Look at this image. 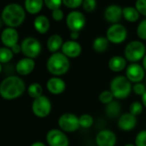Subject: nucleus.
I'll return each instance as SVG.
<instances>
[{
  "instance_id": "obj_39",
  "label": "nucleus",
  "mask_w": 146,
  "mask_h": 146,
  "mask_svg": "<svg viewBox=\"0 0 146 146\" xmlns=\"http://www.w3.org/2000/svg\"><path fill=\"white\" fill-rule=\"evenodd\" d=\"M64 12L61 9H57V10H54L52 11V17L54 21L56 22H60L64 19Z\"/></svg>"
},
{
  "instance_id": "obj_47",
  "label": "nucleus",
  "mask_w": 146,
  "mask_h": 146,
  "mask_svg": "<svg viewBox=\"0 0 146 146\" xmlns=\"http://www.w3.org/2000/svg\"><path fill=\"white\" fill-rule=\"evenodd\" d=\"M1 27H2V20L0 19V28H1Z\"/></svg>"
},
{
  "instance_id": "obj_27",
  "label": "nucleus",
  "mask_w": 146,
  "mask_h": 146,
  "mask_svg": "<svg viewBox=\"0 0 146 146\" xmlns=\"http://www.w3.org/2000/svg\"><path fill=\"white\" fill-rule=\"evenodd\" d=\"M28 94L32 99H36L43 96V88L39 83H33L28 87Z\"/></svg>"
},
{
  "instance_id": "obj_21",
  "label": "nucleus",
  "mask_w": 146,
  "mask_h": 146,
  "mask_svg": "<svg viewBox=\"0 0 146 146\" xmlns=\"http://www.w3.org/2000/svg\"><path fill=\"white\" fill-rule=\"evenodd\" d=\"M34 27L39 34H46L50 29V21L46 16L40 15L35 18Z\"/></svg>"
},
{
  "instance_id": "obj_36",
  "label": "nucleus",
  "mask_w": 146,
  "mask_h": 146,
  "mask_svg": "<svg viewBox=\"0 0 146 146\" xmlns=\"http://www.w3.org/2000/svg\"><path fill=\"white\" fill-rule=\"evenodd\" d=\"M84 0H63V5L69 9H77L83 5Z\"/></svg>"
},
{
  "instance_id": "obj_46",
  "label": "nucleus",
  "mask_w": 146,
  "mask_h": 146,
  "mask_svg": "<svg viewBox=\"0 0 146 146\" xmlns=\"http://www.w3.org/2000/svg\"><path fill=\"white\" fill-rule=\"evenodd\" d=\"M2 70H3V66H2V64L0 63V73L2 72Z\"/></svg>"
},
{
  "instance_id": "obj_19",
  "label": "nucleus",
  "mask_w": 146,
  "mask_h": 146,
  "mask_svg": "<svg viewBox=\"0 0 146 146\" xmlns=\"http://www.w3.org/2000/svg\"><path fill=\"white\" fill-rule=\"evenodd\" d=\"M35 68V59L29 58H23L20 59L16 64V70L20 76L29 75Z\"/></svg>"
},
{
  "instance_id": "obj_34",
  "label": "nucleus",
  "mask_w": 146,
  "mask_h": 146,
  "mask_svg": "<svg viewBox=\"0 0 146 146\" xmlns=\"http://www.w3.org/2000/svg\"><path fill=\"white\" fill-rule=\"evenodd\" d=\"M82 6L86 12L90 13V12H93L96 9L97 2H96V0H84Z\"/></svg>"
},
{
  "instance_id": "obj_20",
  "label": "nucleus",
  "mask_w": 146,
  "mask_h": 146,
  "mask_svg": "<svg viewBox=\"0 0 146 146\" xmlns=\"http://www.w3.org/2000/svg\"><path fill=\"white\" fill-rule=\"evenodd\" d=\"M108 66L109 70L113 72H121L127 67V60L123 56L114 55L109 58L108 62Z\"/></svg>"
},
{
  "instance_id": "obj_9",
  "label": "nucleus",
  "mask_w": 146,
  "mask_h": 146,
  "mask_svg": "<svg viewBox=\"0 0 146 146\" xmlns=\"http://www.w3.org/2000/svg\"><path fill=\"white\" fill-rule=\"evenodd\" d=\"M106 37L112 44H121L127 38L126 28L120 23L112 24L106 32Z\"/></svg>"
},
{
  "instance_id": "obj_48",
  "label": "nucleus",
  "mask_w": 146,
  "mask_h": 146,
  "mask_svg": "<svg viewBox=\"0 0 146 146\" xmlns=\"http://www.w3.org/2000/svg\"><path fill=\"white\" fill-rule=\"evenodd\" d=\"M144 80H145V83H146V75H145V78H144Z\"/></svg>"
},
{
  "instance_id": "obj_42",
  "label": "nucleus",
  "mask_w": 146,
  "mask_h": 146,
  "mask_svg": "<svg viewBox=\"0 0 146 146\" xmlns=\"http://www.w3.org/2000/svg\"><path fill=\"white\" fill-rule=\"evenodd\" d=\"M141 102L143 103V107L146 108V91H145L144 94L141 96Z\"/></svg>"
},
{
  "instance_id": "obj_32",
  "label": "nucleus",
  "mask_w": 146,
  "mask_h": 146,
  "mask_svg": "<svg viewBox=\"0 0 146 146\" xmlns=\"http://www.w3.org/2000/svg\"><path fill=\"white\" fill-rule=\"evenodd\" d=\"M137 35L142 40H146V19L141 21L137 27Z\"/></svg>"
},
{
  "instance_id": "obj_35",
  "label": "nucleus",
  "mask_w": 146,
  "mask_h": 146,
  "mask_svg": "<svg viewBox=\"0 0 146 146\" xmlns=\"http://www.w3.org/2000/svg\"><path fill=\"white\" fill-rule=\"evenodd\" d=\"M46 6L52 11L57 9H60V6L63 4V0H44Z\"/></svg>"
},
{
  "instance_id": "obj_29",
  "label": "nucleus",
  "mask_w": 146,
  "mask_h": 146,
  "mask_svg": "<svg viewBox=\"0 0 146 146\" xmlns=\"http://www.w3.org/2000/svg\"><path fill=\"white\" fill-rule=\"evenodd\" d=\"M94 124V118L90 113H84L79 116V125L80 127L84 129L90 128Z\"/></svg>"
},
{
  "instance_id": "obj_4",
  "label": "nucleus",
  "mask_w": 146,
  "mask_h": 146,
  "mask_svg": "<svg viewBox=\"0 0 146 146\" xmlns=\"http://www.w3.org/2000/svg\"><path fill=\"white\" fill-rule=\"evenodd\" d=\"M109 90L117 100H124L129 97L132 91V84L124 75L114 77L109 84Z\"/></svg>"
},
{
  "instance_id": "obj_18",
  "label": "nucleus",
  "mask_w": 146,
  "mask_h": 146,
  "mask_svg": "<svg viewBox=\"0 0 146 146\" xmlns=\"http://www.w3.org/2000/svg\"><path fill=\"white\" fill-rule=\"evenodd\" d=\"M66 89L64 80L59 77H52L46 82V90L52 95H61Z\"/></svg>"
},
{
  "instance_id": "obj_3",
  "label": "nucleus",
  "mask_w": 146,
  "mask_h": 146,
  "mask_svg": "<svg viewBox=\"0 0 146 146\" xmlns=\"http://www.w3.org/2000/svg\"><path fill=\"white\" fill-rule=\"evenodd\" d=\"M70 68V58L62 52L52 53L46 61V70L53 77L63 76L69 71Z\"/></svg>"
},
{
  "instance_id": "obj_28",
  "label": "nucleus",
  "mask_w": 146,
  "mask_h": 146,
  "mask_svg": "<svg viewBox=\"0 0 146 146\" xmlns=\"http://www.w3.org/2000/svg\"><path fill=\"white\" fill-rule=\"evenodd\" d=\"M14 53L12 52L11 49L6 46L0 47V63L6 64L9 63L13 58Z\"/></svg>"
},
{
  "instance_id": "obj_41",
  "label": "nucleus",
  "mask_w": 146,
  "mask_h": 146,
  "mask_svg": "<svg viewBox=\"0 0 146 146\" xmlns=\"http://www.w3.org/2000/svg\"><path fill=\"white\" fill-rule=\"evenodd\" d=\"M70 37L71 40H78V39L79 38V32H75V31L70 32Z\"/></svg>"
},
{
  "instance_id": "obj_44",
  "label": "nucleus",
  "mask_w": 146,
  "mask_h": 146,
  "mask_svg": "<svg viewBox=\"0 0 146 146\" xmlns=\"http://www.w3.org/2000/svg\"><path fill=\"white\" fill-rule=\"evenodd\" d=\"M142 66L143 67L144 70L146 71V54L144 55L143 58L142 59Z\"/></svg>"
},
{
  "instance_id": "obj_23",
  "label": "nucleus",
  "mask_w": 146,
  "mask_h": 146,
  "mask_svg": "<svg viewBox=\"0 0 146 146\" xmlns=\"http://www.w3.org/2000/svg\"><path fill=\"white\" fill-rule=\"evenodd\" d=\"M121 106L119 102L117 101H113L109 104L106 105L105 108V113L106 115L110 118V119H115L119 118L121 114Z\"/></svg>"
},
{
  "instance_id": "obj_7",
  "label": "nucleus",
  "mask_w": 146,
  "mask_h": 146,
  "mask_svg": "<svg viewBox=\"0 0 146 146\" xmlns=\"http://www.w3.org/2000/svg\"><path fill=\"white\" fill-rule=\"evenodd\" d=\"M22 52L26 58L35 59L37 58L42 50L40 42L35 37H27L25 38L22 44Z\"/></svg>"
},
{
  "instance_id": "obj_25",
  "label": "nucleus",
  "mask_w": 146,
  "mask_h": 146,
  "mask_svg": "<svg viewBox=\"0 0 146 146\" xmlns=\"http://www.w3.org/2000/svg\"><path fill=\"white\" fill-rule=\"evenodd\" d=\"M109 41L107 39V37L105 36H98L96 37L94 41H93V44H92V46H93V49L96 52H98V53H102V52H105L108 46H109Z\"/></svg>"
},
{
  "instance_id": "obj_24",
  "label": "nucleus",
  "mask_w": 146,
  "mask_h": 146,
  "mask_svg": "<svg viewBox=\"0 0 146 146\" xmlns=\"http://www.w3.org/2000/svg\"><path fill=\"white\" fill-rule=\"evenodd\" d=\"M43 5L44 0H25L24 1L26 11L32 15L38 14L41 11Z\"/></svg>"
},
{
  "instance_id": "obj_31",
  "label": "nucleus",
  "mask_w": 146,
  "mask_h": 146,
  "mask_svg": "<svg viewBox=\"0 0 146 146\" xmlns=\"http://www.w3.org/2000/svg\"><path fill=\"white\" fill-rule=\"evenodd\" d=\"M143 105L141 102H138V101H135V102H132L130 106H129V113H131L132 115L137 117L139 116L143 111Z\"/></svg>"
},
{
  "instance_id": "obj_5",
  "label": "nucleus",
  "mask_w": 146,
  "mask_h": 146,
  "mask_svg": "<svg viewBox=\"0 0 146 146\" xmlns=\"http://www.w3.org/2000/svg\"><path fill=\"white\" fill-rule=\"evenodd\" d=\"M146 54V46L141 40H131L124 49V57L130 63H137Z\"/></svg>"
},
{
  "instance_id": "obj_11",
  "label": "nucleus",
  "mask_w": 146,
  "mask_h": 146,
  "mask_svg": "<svg viewBox=\"0 0 146 146\" xmlns=\"http://www.w3.org/2000/svg\"><path fill=\"white\" fill-rule=\"evenodd\" d=\"M46 140L49 146H69L70 140L65 132L60 129H51L46 135Z\"/></svg>"
},
{
  "instance_id": "obj_12",
  "label": "nucleus",
  "mask_w": 146,
  "mask_h": 146,
  "mask_svg": "<svg viewBox=\"0 0 146 146\" xmlns=\"http://www.w3.org/2000/svg\"><path fill=\"white\" fill-rule=\"evenodd\" d=\"M125 70V77L131 84L142 83L145 78V70L142 64L138 63H130Z\"/></svg>"
},
{
  "instance_id": "obj_2",
  "label": "nucleus",
  "mask_w": 146,
  "mask_h": 146,
  "mask_svg": "<svg viewBox=\"0 0 146 146\" xmlns=\"http://www.w3.org/2000/svg\"><path fill=\"white\" fill-rule=\"evenodd\" d=\"M2 21L9 28H17L23 24L26 18L25 10L22 5L17 3L7 5L1 14Z\"/></svg>"
},
{
  "instance_id": "obj_38",
  "label": "nucleus",
  "mask_w": 146,
  "mask_h": 146,
  "mask_svg": "<svg viewBox=\"0 0 146 146\" xmlns=\"http://www.w3.org/2000/svg\"><path fill=\"white\" fill-rule=\"evenodd\" d=\"M135 8L137 10L139 14L146 17V0H136Z\"/></svg>"
},
{
  "instance_id": "obj_22",
  "label": "nucleus",
  "mask_w": 146,
  "mask_h": 146,
  "mask_svg": "<svg viewBox=\"0 0 146 146\" xmlns=\"http://www.w3.org/2000/svg\"><path fill=\"white\" fill-rule=\"evenodd\" d=\"M63 44H64L63 38L59 35L55 34L48 38L46 41V47L50 52L55 53L58 52L59 50H61Z\"/></svg>"
},
{
  "instance_id": "obj_30",
  "label": "nucleus",
  "mask_w": 146,
  "mask_h": 146,
  "mask_svg": "<svg viewBox=\"0 0 146 146\" xmlns=\"http://www.w3.org/2000/svg\"><path fill=\"white\" fill-rule=\"evenodd\" d=\"M98 99H99V102L101 103H102L104 105H108L110 102H112L113 101H114L115 98L109 90H102L99 94Z\"/></svg>"
},
{
  "instance_id": "obj_45",
  "label": "nucleus",
  "mask_w": 146,
  "mask_h": 146,
  "mask_svg": "<svg viewBox=\"0 0 146 146\" xmlns=\"http://www.w3.org/2000/svg\"><path fill=\"white\" fill-rule=\"evenodd\" d=\"M124 146H136V145H135V143H127Z\"/></svg>"
},
{
  "instance_id": "obj_1",
  "label": "nucleus",
  "mask_w": 146,
  "mask_h": 146,
  "mask_svg": "<svg viewBox=\"0 0 146 146\" xmlns=\"http://www.w3.org/2000/svg\"><path fill=\"white\" fill-rule=\"evenodd\" d=\"M25 90V82L20 77L9 76L0 84V96L5 100L17 99L23 95Z\"/></svg>"
},
{
  "instance_id": "obj_14",
  "label": "nucleus",
  "mask_w": 146,
  "mask_h": 146,
  "mask_svg": "<svg viewBox=\"0 0 146 146\" xmlns=\"http://www.w3.org/2000/svg\"><path fill=\"white\" fill-rule=\"evenodd\" d=\"M61 52L69 58H76L82 53V46L78 40H66L64 42Z\"/></svg>"
},
{
  "instance_id": "obj_43",
  "label": "nucleus",
  "mask_w": 146,
  "mask_h": 146,
  "mask_svg": "<svg viewBox=\"0 0 146 146\" xmlns=\"http://www.w3.org/2000/svg\"><path fill=\"white\" fill-rule=\"evenodd\" d=\"M30 146H46V143H44L43 142H40V141H37V142H35L33 143Z\"/></svg>"
},
{
  "instance_id": "obj_13",
  "label": "nucleus",
  "mask_w": 146,
  "mask_h": 146,
  "mask_svg": "<svg viewBox=\"0 0 146 146\" xmlns=\"http://www.w3.org/2000/svg\"><path fill=\"white\" fill-rule=\"evenodd\" d=\"M96 143L97 146H115L117 136L112 130L103 129L96 134Z\"/></svg>"
},
{
  "instance_id": "obj_37",
  "label": "nucleus",
  "mask_w": 146,
  "mask_h": 146,
  "mask_svg": "<svg viewBox=\"0 0 146 146\" xmlns=\"http://www.w3.org/2000/svg\"><path fill=\"white\" fill-rule=\"evenodd\" d=\"M146 91V86L143 83H137V84H132V92L137 95L142 96L144 92Z\"/></svg>"
},
{
  "instance_id": "obj_26",
  "label": "nucleus",
  "mask_w": 146,
  "mask_h": 146,
  "mask_svg": "<svg viewBox=\"0 0 146 146\" xmlns=\"http://www.w3.org/2000/svg\"><path fill=\"white\" fill-rule=\"evenodd\" d=\"M140 14L135 7L126 6L123 8V17L129 23H135L139 19Z\"/></svg>"
},
{
  "instance_id": "obj_6",
  "label": "nucleus",
  "mask_w": 146,
  "mask_h": 146,
  "mask_svg": "<svg viewBox=\"0 0 146 146\" xmlns=\"http://www.w3.org/2000/svg\"><path fill=\"white\" fill-rule=\"evenodd\" d=\"M58 125L59 129L65 133L75 132L80 128L79 116L72 113H64L58 117Z\"/></svg>"
},
{
  "instance_id": "obj_16",
  "label": "nucleus",
  "mask_w": 146,
  "mask_h": 146,
  "mask_svg": "<svg viewBox=\"0 0 146 146\" xmlns=\"http://www.w3.org/2000/svg\"><path fill=\"white\" fill-rule=\"evenodd\" d=\"M123 17V9L117 5H108L104 11V18L107 22L115 24L119 23V22Z\"/></svg>"
},
{
  "instance_id": "obj_33",
  "label": "nucleus",
  "mask_w": 146,
  "mask_h": 146,
  "mask_svg": "<svg viewBox=\"0 0 146 146\" xmlns=\"http://www.w3.org/2000/svg\"><path fill=\"white\" fill-rule=\"evenodd\" d=\"M134 143L136 146H146V130H142L136 135Z\"/></svg>"
},
{
  "instance_id": "obj_8",
  "label": "nucleus",
  "mask_w": 146,
  "mask_h": 146,
  "mask_svg": "<svg viewBox=\"0 0 146 146\" xmlns=\"http://www.w3.org/2000/svg\"><path fill=\"white\" fill-rule=\"evenodd\" d=\"M32 112L38 118L47 117L52 111V102L46 96H41L34 99L32 102Z\"/></svg>"
},
{
  "instance_id": "obj_17",
  "label": "nucleus",
  "mask_w": 146,
  "mask_h": 146,
  "mask_svg": "<svg viewBox=\"0 0 146 146\" xmlns=\"http://www.w3.org/2000/svg\"><path fill=\"white\" fill-rule=\"evenodd\" d=\"M18 40H19V35L16 29L8 27L2 31L1 41L5 46L11 48L13 46L18 44Z\"/></svg>"
},
{
  "instance_id": "obj_15",
  "label": "nucleus",
  "mask_w": 146,
  "mask_h": 146,
  "mask_svg": "<svg viewBox=\"0 0 146 146\" xmlns=\"http://www.w3.org/2000/svg\"><path fill=\"white\" fill-rule=\"evenodd\" d=\"M137 124V118L131 113H122L117 120V126L123 131H130L133 130Z\"/></svg>"
},
{
  "instance_id": "obj_10",
  "label": "nucleus",
  "mask_w": 146,
  "mask_h": 146,
  "mask_svg": "<svg viewBox=\"0 0 146 146\" xmlns=\"http://www.w3.org/2000/svg\"><path fill=\"white\" fill-rule=\"evenodd\" d=\"M65 23L70 32H80L86 24V18L82 12L73 11L67 15Z\"/></svg>"
},
{
  "instance_id": "obj_40",
  "label": "nucleus",
  "mask_w": 146,
  "mask_h": 146,
  "mask_svg": "<svg viewBox=\"0 0 146 146\" xmlns=\"http://www.w3.org/2000/svg\"><path fill=\"white\" fill-rule=\"evenodd\" d=\"M11 49V51H12V52L14 54H17V53L22 52V47H21V45H19V44H17V45L13 46Z\"/></svg>"
}]
</instances>
